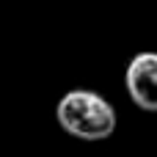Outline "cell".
<instances>
[{
    "label": "cell",
    "mask_w": 157,
    "mask_h": 157,
    "mask_svg": "<svg viewBox=\"0 0 157 157\" xmlns=\"http://www.w3.org/2000/svg\"><path fill=\"white\" fill-rule=\"evenodd\" d=\"M55 119L63 132L80 141H105L116 130V110L113 105L88 88L66 91L55 105Z\"/></svg>",
    "instance_id": "6da1fadb"
},
{
    "label": "cell",
    "mask_w": 157,
    "mask_h": 157,
    "mask_svg": "<svg viewBox=\"0 0 157 157\" xmlns=\"http://www.w3.org/2000/svg\"><path fill=\"white\" fill-rule=\"evenodd\" d=\"M127 94L141 108L157 113V52H138L127 63Z\"/></svg>",
    "instance_id": "7a4b0ae2"
}]
</instances>
